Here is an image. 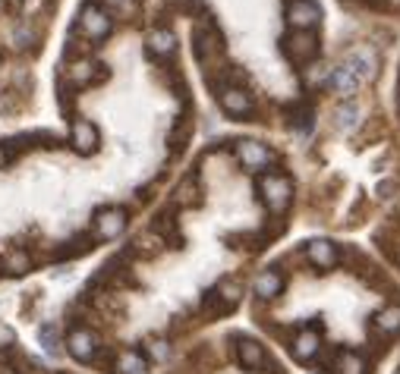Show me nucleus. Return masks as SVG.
Wrapping results in <instances>:
<instances>
[{
  "label": "nucleus",
  "instance_id": "obj_9",
  "mask_svg": "<svg viewBox=\"0 0 400 374\" xmlns=\"http://www.w3.org/2000/svg\"><path fill=\"white\" fill-rule=\"evenodd\" d=\"M306 255H309V261L322 270H331L334 264H337V248H334V242H328V239H312Z\"/></svg>",
  "mask_w": 400,
  "mask_h": 374
},
{
  "label": "nucleus",
  "instance_id": "obj_17",
  "mask_svg": "<svg viewBox=\"0 0 400 374\" xmlns=\"http://www.w3.org/2000/svg\"><path fill=\"white\" fill-rule=\"evenodd\" d=\"M173 48H177V41H173V32L171 28H158V32H151L148 38V50L151 54H173Z\"/></svg>",
  "mask_w": 400,
  "mask_h": 374
},
{
  "label": "nucleus",
  "instance_id": "obj_15",
  "mask_svg": "<svg viewBox=\"0 0 400 374\" xmlns=\"http://www.w3.org/2000/svg\"><path fill=\"white\" fill-rule=\"evenodd\" d=\"M281 290H283V280H281L278 270H261L256 277V296L259 299H274Z\"/></svg>",
  "mask_w": 400,
  "mask_h": 374
},
{
  "label": "nucleus",
  "instance_id": "obj_25",
  "mask_svg": "<svg viewBox=\"0 0 400 374\" xmlns=\"http://www.w3.org/2000/svg\"><path fill=\"white\" fill-rule=\"evenodd\" d=\"M148 349H151V356H155L158 362H164V358L171 356V346H167L164 340H151V346H148Z\"/></svg>",
  "mask_w": 400,
  "mask_h": 374
},
{
  "label": "nucleus",
  "instance_id": "obj_24",
  "mask_svg": "<svg viewBox=\"0 0 400 374\" xmlns=\"http://www.w3.org/2000/svg\"><path fill=\"white\" fill-rule=\"evenodd\" d=\"M10 270L13 274H23V270H28V255L26 252H16V255H10Z\"/></svg>",
  "mask_w": 400,
  "mask_h": 374
},
{
  "label": "nucleus",
  "instance_id": "obj_7",
  "mask_svg": "<svg viewBox=\"0 0 400 374\" xmlns=\"http://www.w3.org/2000/svg\"><path fill=\"white\" fill-rule=\"evenodd\" d=\"M70 142L79 154H92L98 148V129H94L89 120H76L70 129Z\"/></svg>",
  "mask_w": 400,
  "mask_h": 374
},
{
  "label": "nucleus",
  "instance_id": "obj_11",
  "mask_svg": "<svg viewBox=\"0 0 400 374\" xmlns=\"http://www.w3.org/2000/svg\"><path fill=\"white\" fill-rule=\"evenodd\" d=\"M239 286L234 283V280H221L217 283V290L212 292V299H208V308H215L217 305V312H230L237 302H239Z\"/></svg>",
  "mask_w": 400,
  "mask_h": 374
},
{
  "label": "nucleus",
  "instance_id": "obj_6",
  "mask_svg": "<svg viewBox=\"0 0 400 374\" xmlns=\"http://www.w3.org/2000/svg\"><path fill=\"white\" fill-rule=\"evenodd\" d=\"M287 19L293 28H303V32H306V28H312L318 19H322V10H318L312 0H293L290 10H287Z\"/></svg>",
  "mask_w": 400,
  "mask_h": 374
},
{
  "label": "nucleus",
  "instance_id": "obj_32",
  "mask_svg": "<svg viewBox=\"0 0 400 374\" xmlns=\"http://www.w3.org/2000/svg\"><path fill=\"white\" fill-rule=\"evenodd\" d=\"M111 4H123V0H111Z\"/></svg>",
  "mask_w": 400,
  "mask_h": 374
},
{
  "label": "nucleus",
  "instance_id": "obj_13",
  "mask_svg": "<svg viewBox=\"0 0 400 374\" xmlns=\"http://www.w3.org/2000/svg\"><path fill=\"white\" fill-rule=\"evenodd\" d=\"M375 63H378V60H375V54H372V50H369V48H360V50H353V54H350V60H347L344 66H347V70H350L353 76L362 82V79L375 76Z\"/></svg>",
  "mask_w": 400,
  "mask_h": 374
},
{
  "label": "nucleus",
  "instance_id": "obj_2",
  "mask_svg": "<svg viewBox=\"0 0 400 374\" xmlns=\"http://www.w3.org/2000/svg\"><path fill=\"white\" fill-rule=\"evenodd\" d=\"M79 28L85 32V38L101 41V38H107V32H111V16H107L101 6L89 4L82 10V16H79Z\"/></svg>",
  "mask_w": 400,
  "mask_h": 374
},
{
  "label": "nucleus",
  "instance_id": "obj_29",
  "mask_svg": "<svg viewBox=\"0 0 400 374\" xmlns=\"http://www.w3.org/2000/svg\"><path fill=\"white\" fill-rule=\"evenodd\" d=\"M325 76H328V70H322V66H318V70H312V72H309V79H312V82H322Z\"/></svg>",
  "mask_w": 400,
  "mask_h": 374
},
{
  "label": "nucleus",
  "instance_id": "obj_27",
  "mask_svg": "<svg viewBox=\"0 0 400 374\" xmlns=\"http://www.w3.org/2000/svg\"><path fill=\"white\" fill-rule=\"evenodd\" d=\"M13 343V334H10V327H4L0 324V349H6Z\"/></svg>",
  "mask_w": 400,
  "mask_h": 374
},
{
  "label": "nucleus",
  "instance_id": "obj_16",
  "mask_svg": "<svg viewBox=\"0 0 400 374\" xmlns=\"http://www.w3.org/2000/svg\"><path fill=\"white\" fill-rule=\"evenodd\" d=\"M375 327L382 334H397L400 330V305H384L382 312L375 314Z\"/></svg>",
  "mask_w": 400,
  "mask_h": 374
},
{
  "label": "nucleus",
  "instance_id": "obj_4",
  "mask_svg": "<svg viewBox=\"0 0 400 374\" xmlns=\"http://www.w3.org/2000/svg\"><path fill=\"white\" fill-rule=\"evenodd\" d=\"M67 349H70L72 358H79V362H92L94 352H98V336L85 327H76L67 336Z\"/></svg>",
  "mask_w": 400,
  "mask_h": 374
},
{
  "label": "nucleus",
  "instance_id": "obj_18",
  "mask_svg": "<svg viewBox=\"0 0 400 374\" xmlns=\"http://www.w3.org/2000/svg\"><path fill=\"white\" fill-rule=\"evenodd\" d=\"M331 85H334V92H340V94H353L356 88H360V79H356L347 66H340V70L331 76Z\"/></svg>",
  "mask_w": 400,
  "mask_h": 374
},
{
  "label": "nucleus",
  "instance_id": "obj_21",
  "mask_svg": "<svg viewBox=\"0 0 400 374\" xmlns=\"http://www.w3.org/2000/svg\"><path fill=\"white\" fill-rule=\"evenodd\" d=\"M120 371L123 374H145L148 371V362H145L139 352H123L120 356Z\"/></svg>",
  "mask_w": 400,
  "mask_h": 374
},
{
  "label": "nucleus",
  "instance_id": "obj_10",
  "mask_svg": "<svg viewBox=\"0 0 400 374\" xmlns=\"http://www.w3.org/2000/svg\"><path fill=\"white\" fill-rule=\"evenodd\" d=\"M221 107L227 110L230 116H243L252 110V98L243 92V88L230 85V88H224V94H221Z\"/></svg>",
  "mask_w": 400,
  "mask_h": 374
},
{
  "label": "nucleus",
  "instance_id": "obj_3",
  "mask_svg": "<svg viewBox=\"0 0 400 374\" xmlns=\"http://www.w3.org/2000/svg\"><path fill=\"white\" fill-rule=\"evenodd\" d=\"M123 230H126V211L123 208H104L94 217V233H98V239H117Z\"/></svg>",
  "mask_w": 400,
  "mask_h": 374
},
{
  "label": "nucleus",
  "instance_id": "obj_22",
  "mask_svg": "<svg viewBox=\"0 0 400 374\" xmlns=\"http://www.w3.org/2000/svg\"><path fill=\"white\" fill-rule=\"evenodd\" d=\"M356 123H360V107H356L353 101L340 104V107H337V126H340V129H353Z\"/></svg>",
  "mask_w": 400,
  "mask_h": 374
},
{
  "label": "nucleus",
  "instance_id": "obj_23",
  "mask_svg": "<svg viewBox=\"0 0 400 374\" xmlns=\"http://www.w3.org/2000/svg\"><path fill=\"white\" fill-rule=\"evenodd\" d=\"M38 340L41 346H45V352H50V356H57L60 352V340H57V327L54 324H45L38 330Z\"/></svg>",
  "mask_w": 400,
  "mask_h": 374
},
{
  "label": "nucleus",
  "instance_id": "obj_31",
  "mask_svg": "<svg viewBox=\"0 0 400 374\" xmlns=\"http://www.w3.org/2000/svg\"><path fill=\"white\" fill-rule=\"evenodd\" d=\"M4 160H6V154H4V148H0V164H4Z\"/></svg>",
  "mask_w": 400,
  "mask_h": 374
},
{
  "label": "nucleus",
  "instance_id": "obj_33",
  "mask_svg": "<svg viewBox=\"0 0 400 374\" xmlns=\"http://www.w3.org/2000/svg\"><path fill=\"white\" fill-rule=\"evenodd\" d=\"M0 10H4V0H0Z\"/></svg>",
  "mask_w": 400,
  "mask_h": 374
},
{
  "label": "nucleus",
  "instance_id": "obj_19",
  "mask_svg": "<svg viewBox=\"0 0 400 374\" xmlns=\"http://www.w3.org/2000/svg\"><path fill=\"white\" fill-rule=\"evenodd\" d=\"M221 48V38H217L215 32H208V28H202L199 35H195V54H199V60H208V54L212 50Z\"/></svg>",
  "mask_w": 400,
  "mask_h": 374
},
{
  "label": "nucleus",
  "instance_id": "obj_1",
  "mask_svg": "<svg viewBox=\"0 0 400 374\" xmlns=\"http://www.w3.org/2000/svg\"><path fill=\"white\" fill-rule=\"evenodd\" d=\"M259 192H261V202H265L274 214H281V211L290 204V198H293V186H290L287 176L268 173L259 180Z\"/></svg>",
  "mask_w": 400,
  "mask_h": 374
},
{
  "label": "nucleus",
  "instance_id": "obj_12",
  "mask_svg": "<svg viewBox=\"0 0 400 374\" xmlns=\"http://www.w3.org/2000/svg\"><path fill=\"white\" fill-rule=\"evenodd\" d=\"M239 362L249 371L265 368V349H261V343L252 340V336H243V340H239Z\"/></svg>",
  "mask_w": 400,
  "mask_h": 374
},
{
  "label": "nucleus",
  "instance_id": "obj_28",
  "mask_svg": "<svg viewBox=\"0 0 400 374\" xmlns=\"http://www.w3.org/2000/svg\"><path fill=\"white\" fill-rule=\"evenodd\" d=\"M195 195H189V182H183V186H180V195H177V202L180 204H186V202H193Z\"/></svg>",
  "mask_w": 400,
  "mask_h": 374
},
{
  "label": "nucleus",
  "instance_id": "obj_5",
  "mask_svg": "<svg viewBox=\"0 0 400 374\" xmlns=\"http://www.w3.org/2000/svg\"><path fill=\"white\" fill-rule=\"evenodd\" d=\"M237 158L243 160V167H249V170H265V167L271 164V151H268L261 142H256V138L239 142L237 145Z\"/></svg>",
  "mask_w": 400,
  "mask_h": 374
},
{
  "label": "nucleus",
  "instance_id": "obj_30",
  "mask_svg": "<svg viewBox=\"0 0 400 374\" xmlns=\"http://www.w3.org/2000/svg\"><path fill=\"white\" fill-rule=\"evenodd\" d=\"M10 107H13V101L6 98V94H0V114H6V110H10Z\"/></svg>",
  "mask_w": 400,
  "mask_h": 374
},
{
  "label": "nucleus",
  "instance_id": "obj_14",
  "mask_svg": "<svg viewBox=\"0 0 400 374\" xmlns=\"http://www.w3.org/2000/svg\"><path fill=\"white\" fill-rule=\"evenodd\" d=\"M318 349H322V340H318L315 330H303V334L293 340V356H296V362H312V358L318 356Z\"/></svg>",
  "mask_w": 400,
  "mask_h": 374
},
{
  "label": "nucleus",
  "instance_id": "obj_26",
  "mask_svg": "<svg viewBox=\"0 0 400 374\" xmlns=\"http://www.w3.org/2000/svg\"><path fill=\"white\" fill-rule=\"evenodd\" d=\"M32 38H35V32H32V28H19V32H16V44H19V48H26V44H32Z\"/></svg>",
  "mask_w": 400,
  "mask_h": 374
},
{
  "label": "nucleus",
  "instance_id": "obj_20",
  "mask_svg": "<svg viewBox=\"0 0 400 374\" xmlns=\"http://www.w3.org/2000/svg\"><path fill=\"white\" fill-rule=\"evenodd\" d=\"M366 362H362V356H356V352H344V356L337 358V374H366Z\"/></svg>",
  "mask_w": 400,
  "mask_h": 374
},
{
  "label": "nucleus",
  "instance_id": "obj_8",
  "mask_svg": "<svg viewBox=\"0 0 400 374\" xmlns=\"http://www.w3.org/2000/svg\"><path fill=\"white\" fill-rule=\"evenodd\" d=\"M287 54L293 57L296 63H306V60H312V57L318 54V38L312 32H296L293 38L287 41Z\"/></svg>",
  "mask_w": 400,
  "mask_h": 374
}]
</instances>
